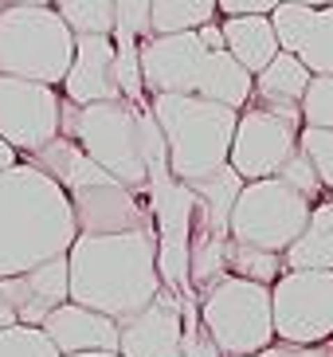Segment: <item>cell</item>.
Returning <instances> with one entry per match:
<instances>
[{"instance_id":"8d00e7d4","label":"cell","mask_w":333,"mask_h":357,"mask_svg":"<svg viewBox=\"0 0 333 357\" xmlns=\"http://www.w3.org/2000/svg\"><path fill=\"white\" fill-rule=\"evenodd\" d=\"M294 4H310V8H325V4H333V0H294Z\"/></svg>"},{"instance_id":"f546056e","label":"cell","mask_w":333,"mask_h":357,"mask_svg":"<svg viewBox=\"0 0 333 357\" xmlns=\"http://www.w3.org/2000/svg\"><path fill=\"white\" fill-rule=\"evenodd\" d=\"M114 36H134V40L153 36L149 0H114Z\"/></svg>"},{"instance_id":"277c9868","label":"cell","mask_w":333,"mask_h":357,"mask_svg":"<svg viewBox=\"0 0 333 357\" xmlns=\"http://www.w3.org/2000/svg\"><path fill=\"white\" fill-rule=\"evenodd\" d=\"M157 126L169 146V169L177 181L204 177L228 165L240 110L204 95H149Z\"/></svg>"},{"instance_id":"74e56055","label":"cell","mask_w":333,"mask_h":357,"mask_svg":"<svg viewBox=\"0 0 333 357\" xmlns=\"http://www.w3.org/2000/svg\"><path fill=\"white\" fill-rule=\"evenodd\" d=\"M8 4H55V0H8Z\"/></svg>"},{"instance_id":"ffe728a7","label":"cell","mask_w":333,"mask_h":357,"mask_svg":"<svg viewBox=\"0 0 333 357\" xmlns=\"http://www.w3.org/2000/svg\"><path fill=\"white\" fill-rule=\"evenodd\" d=\"M286 267H310V271H333V204L313 200L306 228L282 252Z\"/></svg>"},{"instance_id":"7c38bea8","label":"cell","mask_w":333,"mask_h":357,"mask_svg":"<svg viewBox=\"0 0 333 357\" xmlns=\"http://www.w3.org/2000/svg\"><path fill=\"white\" fill-rule=\"evenodd\" d=\"M75 208V224L79 231H134V228H153V212H149V197L141 189H130L125 181H118L114 173H106L98 181L75 185L67 189Z\"/></svg>"},{"instance_id":"7a4b0ae2","label":"cell","mask_w":333,"mask_h":357,"mask_svg":"<svg viewBox=\"0 0 333 357\" xmlns=\"http://www.w3.org/2000/svg\"><path fill=\"white\" fill-rule=\"evenodd\" d=\"M79 236L71 197L31 161L0 173V279L67 255Z\"/></svg>"},{"instance_id":"4316f807","label":"cell","mask_w":333,"mask_h":357,"mask_svg":"<svg viewBox=\"0 0 333 357\" xmlns=\"http://www.w3.org/2000/svg\"><path fill=\"white\" fill-rule=\"evenodd\" d=\"M302 126L333 130V75H313L302 95Z\"/></svg>"},{"instance_id":"8992f818","label":"cell","mask_w":333,"mask_h":357,"mask_svg":"<svg viewBox=\"0 0 333 357\" xmlns=\"http://www.w3.org/2000/svg\"><path fill=\"white\" fill-rule=\"evenodd\" d=\"M75 59V32L55 4L0 8V75H20L59 86Z\"/></svg>"},{"instance_id":"83f0119b","label":"cell","mask_w":333,"mask_h":357,"mask_svg":"<svg viewBox=\"0 0 333 357\" xmlns=\"http://www.w3.org/2000/svg\"><path fill=\"white\" fill-rule=\"evenodd\" d=\"M180 349H185V357H224L216 346V337L208 334V326L200 322V310L192 303H185V310H180Z\"/></svg>"},{"instance_id":"d6986e66","label":"cell","mask_w":333,"mask_h":357,"mask_svg":"<svg viewBox=\"0 0 333 357\" xmlns=\"http://www.w3.org/2000/svg\"><path fill=\"white\" fill-rule=\"evenodd\" d=\"M185 185L196 192V216L200 220L208 224L212 231H219V236H231L228 220H231V208H235V197H240V189H243L240 173L231 165H219V169H212V173H204V177L185 181Z\"/></svg>"},{"instance_id":"484cf974","label":"cell","mask_w":333,"mask_h":357,"mask_svg":"<svg viewBox=\"0 0 333 357\" xmlns=\"http://www.w3.org/2000/svg\"><path fill=\"white\" fill-rule=\"evenodd\" d=\"M298 149L313 161L325 189H333V130L330 126H302L298 130Z\"/></svg>"},{"instance_id":"4dcf8cb0","label":"cell","mask_w":333,"mask_h":357,"mask_svg":"<svg viewBox=\"0 0 333 357\" xmlns=\"http://www.w3.org/2000/svg\"><path fill=\"white\" fill-rule=\"evenodd\" d=\"M251 357H333V337H330V342H310V346L279 342V337H274L271 346H263L259 354H251Z\"/></svg>"},{"instance_id":"f35d334b","label":"cell","mask_w":333,"mask_h":357,"mask_svg":"<svg viewBox=\"0 0 333 357\" xmlns=\"http://www.w3.org/2000/svg\"><path fill=\"white\" fill-rule=\"evenodd\" d=\"M330 204H333V189H330Z\"/></svg>"},{"instance_id":"ac0fdd59","label":"cell","mask_w":333,"mask_h":357,"mask_svg":"<svg viewBox=\"0 0 333 357\" xmlns=\"http://www.w3.org/2000/svg\"><path fill=\"white\" fill-rule=\"evenodd\" d=\"M219 28H224V47H228V52L235 55L251 75H259L263 67L282 52L271 16H259V12H247V16H224Z\"/></svg>"},{"instance_id":"d590c367","label":"cell","mask_w":333,"mask_h":357,"mask_svg":"<svg viewBox=\"0 0 333 357\" xmlns=\"http://www.w3.org/2000/svg\"><path fill=\"white\" fill-rule=\"evenodd\" d=\"M67 357H122L118 349H86V354H67Z\"/></svg>"},{"instance_id":"8fae6325","label":"cell","mask_w":333,"mask_h":357,"mask_svg":"<svg viewBox=\"0 0 333 357\" xmlns=\"http://www.w3.org/2000/svg\"><path fill=\"white\" fill-rule=\"evenodd\" d=\"M63 130V91L20 75H0V137L20 158L47 146Z\"/></svg>"},{"instance_id":"5bb4252c","label":"cell","mask_w":333,"mask_h":357,"mask_svg":"<svg viewBox=\"0 0 333 357\" xmlns=\"http://www.w3.org/2000/svg\"><path fill=\"white\" fill-rule=\"evenodd\" d=\"M180 294L173 287H161L153 303L146 310H137L134 318L122 322V337H118V354L122 357H185L180 349Z\"/></svg>"},{"instance_id":"7402d4cb","label":"cell","mask_w":333,"mask_h":357,"mask_svg":"<svg viewBox=\"0 0 333 357\" xmlns=\"http://www.w3.org/2000/svg\"><path fill=\"white\" fill-rule=\"evenodd\" d=\"M153 32H185L219 16L216 0H149Z\"/></svg>"},{"instance_id":"3957f363","label":"cell","mask_w":333,"mask_h":357,"mask_svg":"<svg viewBox=\"0 0 333 357\" xmlns=\"http://www.w3.org/2000/svg\"><path fill=\"white\" fill-rule=\"evenodd\" d=\"M141 79L146 95H204L235 110H243L255 91V75L228 47H204L196 28L146 36Z\"/></svg>"},{"instance_id":"5b68a950","label":"cell","mask_w":333,"mask_h":357,"mask_svg":"<svg viewBox=\"0 0 333 357\" xmlns=\"http://www.w3.org/2000/svg\"><path fill=\"white\" fill-rule=\"evenodd\" d=\"M63 134L75 137L86 158L98 161L106 173L146 192L149 169L141 153V102L102 98V102L75 106L63 98Z\"/></svg>"},{"instance_id":"30bf717a","label":"cell","mask_w":333,"mask_h":357,"mask_svg":"<svg viewBox=\"0 0 333 357\" xmlns=\"http://www.w3.org/2000/svg\"><path fill=\"white\" fill-rule=\"evenodd\" d=\"M271 314L279 342H330L333 337V271L286 267L271 283Z\"/></svg>"},{"instance_id":"9c48e42d","label":"cell","mask_w":333,"mask_h":357,"mask_svg":"<svg viewBox=\"0 0 333 357\" xmlns=\"http://www.w3.org/2000/svg\"><path fill=\"white\" fill-rule=\"evenodd\" d=\"M298 130H302V106H271L251 98L235 122L228 165L243 181L274 177L282 161L298 149Z\"/></svg>"},{"instance_id":"6da1fadb","label":"cell","mask_w":333,"mask_h":357,"mask_svg":"<svg viewBox=\"0 0 333 357\" xmlns=\"http://www.w3.org/2000/svg\"><path fill=\"white\" fill-rule=\"evenodd\" d=\"M67 275H71V298L94 306L102 314L134 318L161 294L157 271V236L153 228L134 231H79L67 248Z\"/></svg>"},{"instance_id":"ba28073f","label":"cell","mask_w":333,"mask_h":357,"mask_svg":"<svg viewBox=\"0 0 333 357\" xmlns=\"http://www.w3.org/2000/svg\"><path fill=\"white\" fill-rule=\"evenodd\" d=\"M313 200L291 189L282 177H259L243 181L235 208H231L228 231L235 243H251V248H271V252H286L291 240L306 228Z\"/></svg>"},{"instance_id":"603a6c76","label":"cell","mask_w":333,"mask_h":357,"mask_svg":"<svg viewBox=\"0 0 333 357\" xmlns=\"http://www.w3.org/2000/svg\"><path fill=\"white\" fill-rule=\"evenodd\" d=\"M228 271L271 287L274 279L286 271V259H282V252H271V248H251V243H235V240H231L228 243Z\"/></svg>"},{"instance_id":"f1b7e54d","label":"cell","mask_w":333,"mask_h":357,"mask_svg":"<svg viewBox=\"0 0 333 357\" xmlns=\"http://www.w3.org/2000/svg\"><path fill=\"white\" fill-rule=\"evenodd\" d=\"M274 177H282L291 189H298L302 197H310V200H322V192H325L322 177H318V169H313V161L306 158L302 149H294L291 158L282 161V169L274 173Z\"/></svg>"},{"instance_id":"cb8c5ba5","label":"cell","mask_w":333,"mask_h":357,"mask_svg":"<svg viewBox=\"0 0 333 357\" xmlns=\"http://www.w3.org/2000/svg\"><path fill=\"white\" fill-rule=\"evenodd\" d=\"M75 36H114V0H55Z\"/></svg>"},{"instance_id":"d4e9b609","label":"cell","mask_w":333,"mask_h":357,"mask_svg":"<svg viewBox=\"0 0 333 357\" xmlns=\"http://www.w3.org/2000/svg\"><path fill=\"white\" fill-rule=\"evenodd\" d=\"M0 357H63L55 342L43 334V326L12 322L0 330Z\"/></svg>"},{"instance_id":"52a82bcc","label":"cell","mask_w":333,"mask_h":357,"mask_svg":"<svg viewBox=\"0 0 333 357\" xmlns=\"http://www.w3.org/2000/svg\"><path fill=\"white\" fill-rule=\"evenodd\" d=\"M200 322L208 326L224 357H251L274 342V314H271V287L224 275L200 294Z\"/></svg>"},{"instance_id":"9a60e30c","label":"cell","mask_w":333,"mask_h":357,"mask_svg":"<svg viewBox=\"0 0 333 357\" xmlns=\"http://www.w3.org/2000/svg\"><path fill=\"white\" fill-rule=\"evenodd\" d=\"M0 294L8 298L16 322L24 326H43V318L52 314L55 306H63L71 298V275H67V255L43 259L28 271L4 275L0 279Z\"/></svg>"},{"instance_id":"e575fe53","label":"cell","mask_w":333,"mask_h":357,"mask_svg":"<svg viewBox=\"0 0 333 357\" xmlns=\"http://www.w3.org/2000/svg\"><path fill=\"white\" fill-rule=\"evenodd\" d=\"M12 322H16V314H12L8 298H4V294H0V330H4V326H12Z\"/></svg>"},{"instance_id":"1f68e13d","label":"cell","mask_w":333,"mask_h":357,"mask_svg":"<svg viewBox=\"0 0 333 357\" xmlns=\"http://www.w3.org/2000/svg\"><path fill=\"white\" fill-rule=\"evenodd\" d=\"M279 0H216L219 16H247V12H259V16H271Z\"/></svg>"},{"instance_id":"44dd1931","label":"cell","mask_w":333,"mask_h":357,"mask_svg":"<svg viewBox=\"0 0 333 357\" xmlns=\"http://www.w3.org/2000/svg\"><path fill=\"white\" fill-rule=\"evenodd\" d=\"M313 71L298 59L294 52H279L271 63L255 75V91L251 98L259 102H271V106H302V95L310 86Z\"/></svg>"},{"instance_id":"836d02e7","label":"cell","mask_w":333,"mask_h":357,"mask_svg":"<svg viewBox=\"0 0 333 357\" xmlns=\"http://www.w3.org/2000/svg\"><path fill=\"white\" fill-rule=\"evenodd\" d=\"M16 161H20V153H16V149L4 142V137H0V173H4V169H12Z\"/></svg>"},{"instance_id":"ab89813d","label":"cell","mask_w":333,"mask_h":357,"mask_svg":"<svg viewBox=\"0 0 333 357\" xmlns=\"http://www.w3.org/2000/svg\"><path fill=\"white\" fill-rule=\"evenodd\" d=\"M4 4H8V0H0V8H4Z\"/></svg>"},{"instance_id":"e0dca14e","label":"cell","mask_w":333,"mask_h":357,"mask_svg":"<svg viewBox=\"0 0 333 357\" xmlns=\"http://www.w3.org/2000/svg\"><path fill=\"white\" fill-rule=\"evenodd\" d=\"M43 334L55 342L63 357L67 354H86V349H118L122 337V322L94 306H83L67 298L63 306H55L52 314L43 318Z\"/></svg>"},{"instance_id":"4fadbf2b","label":"cell","mask_w":333,"mask_h":357,"mask_svg":"<svg viewBox=\"0 0 333 357\" xmlns=\"http://www.w3.org/2000/svg\"><path fill=\"white\" fill-rule=\"evenodd\" d=\"M271 24L282 52H294L313 75H333V4L310 8V4L279 0Z\"/></svg>"},{"instance_id":"d6a6232c","label":"cell","mask_w":333,"mask_h":357,"mask_svg":"<svg viewBox=\"0 0 333 357\" xmlns=\"http://www.w3.org/2000/svg\"><path fill=\"white\" fill-rule=\"evenodd\" d=\"M196 32H200V40H204V47H224V28H219L216 20L200 24Z\"/></svg>"},{"instance_id":"2e32d148","label":"cell","mask_w":333,"mask_h":357,"mask_svg":"<svg viewBox=\"0 0 333 357\" xmlns=\"http://www.w3.org/2000/svg\"><path fill=\"white\" fill-rule=\"evenodd\" d=\"M114 36H75V59L63 75V98L75 106L102 102V98H122L114 71Z\"/></svg>"}]
</instances>
